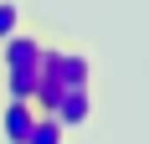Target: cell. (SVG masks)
<instances>
[{"instance_id":"1","label":"cell","mask_w":149,"mask_h":144,"mask_svg":"<svg viewBox=\"0 0 149 144\" xmlns=\"http://www.w3.org/2000/svg\"><path fill=\"white\" fill-rule=\"evenodd\" d=\"M41 52L46 41L36 31H15L0 41V72H5V98H31L41 77Z\"/></svg>"},{"instance_id":"2","label":"cell","mask_w":149,"mask_h":144,"mask_svg":"<svg viewBox=\"0 0 149 144\" xmlns=\"http://www.w3.org/2000/svg\"><path fill=\"white\" fill-rule=\"evenodd\" d=\"M41 72L62 87V93H67V87H93V77H98V62H93V52H88V46H72V41H46V52H41Z\"/></svg>"},{"instance_id":"3","label":"cell","mask_w":149,"mask_h":144,"mask_svg":"<svg viewBox=\"0 0 149 144\" xmlns=\"http://www.w3.org/2000/svg\"><path fill=\"white\" fill-rule=\"evenodd\" d=\"M93 108H98V103H93V87H67L57 98V108H52V118L72 134V129H82V124H93Z\"/></svg>"},{"instance_id":"4","label":"cell","mask_w":149,"mask_h":144,"mask_svg":"<svg viewBox=\"0 0 149 144\" xmlns=\"http://www.w3.org/2000/svg\"><path fill=\"white\" fill-rule=\"evenodd\" d=\"M31 124H36V103L31 98H5V108H0V134H5V144H26Z\"/></svg>"},{"instance_id":"5","label":"cell","mask_w":149,"mask_h":144,"mask_svg":"<svg viewBox=\"0 0 149 144\" xmlns=\"http://www.w3.org/2000/svg\"><path fill=\"white\" fill-rule=\"evenodd\" d=\"M26 144H67V129H62L52 113H36V124H31Z\"/></svg>"},{"instance_id":"6","label":"cell","mask_w":149,"mask_h":144,"mask_svg":"<svg viewBox=\"0 0 149 144\" xmlns=\"http://www.w3.org/2000/svg\"><path fill=\"white\" fill-rule=\"evenodd\" d=\"M15 31H21V5L15 0H0V41L15 36Z\"/></svg>"}]
</instances>
